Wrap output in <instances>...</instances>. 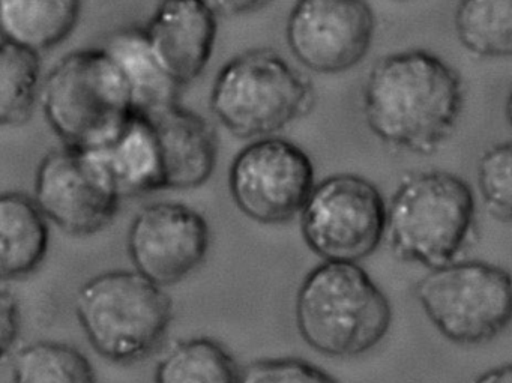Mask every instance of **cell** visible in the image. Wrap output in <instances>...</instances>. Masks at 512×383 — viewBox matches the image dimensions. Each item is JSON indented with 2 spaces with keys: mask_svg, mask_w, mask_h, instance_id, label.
I'll list each match as a JSON object with an SVG mask.
<instances>
[{
  "mask_svg": "<svg viewBox=\"0 0 512 383\" xmlns=\"http://www.w3.org/2000/svg\"><path fill=\"white\" fill-rule=\"evenodd\" d=\"M0 340H2V356L7 358L16 346L20 334V310L16 296L4 287L0 301Z\"/></svg>",
  "mask_w": 512,
  "mask_h": 383,
  "instance_id": "25",
  "label": "cell"
},
{
  "mask_svg": "<svg viewBox=\"0 0 512 383\" xmlns=\"http://www.w3.org/2000/svg\"><path fill=\"white\" fill-rule=\"evenodd\" d=\"M365 122L386 145L413 154L436 151L463 112L464 91L457 71L425 50L383 56L365 80Z\"/></svg>",
  "mask_w": 512,
  "mask_h": 383,
  "instance_id": "1",
  "label": "cell"
},
{
  "mask_svg": "<svg viewBox=\"0 0 512 383\" xmlns=\"http://www.w3.org/2000/svg\"><path fill=\"white\" fill-rule=\"evenodd\" d=\"M476 178L487 211L512 223V140L497 143L481 155Z\"/></svg>",
  "mask_w": 512,
  "mask_h": 383,
  "instance_id": "23",
  "label": "cell"
},
{
  "mask_svg": "<svg viewBox=\"0 0 512 383\" xmlns=\"http://www.w3.org/2000/svg\"><path fill=\"white\" fill-rule=\"evenodd\" d=\"M41 61L34 50L2 40L0 49V124L17 127L31 118L41 95Z\"/></svg>",
  "mask_w": 512,
  "mask_h": 383,
  "instance_id": "22",
  "label": "cell"
},
{
  "mask_svg": "<svg viewBox=\"0 0 512 383\" xmlns=\"http://www.w3.org/2000/svg\"><path fill=\"white\" fill-rule=\"evenodd\" d=\"M241 370L220 341L194 337L173 344L155 367L154 383H238Z\"/></svg>",
  "mask_w": 512,
  "mask_h": 383,
  "instance_id": "19",
  "label": "cell"
},
{
  "mask_svg": "<svg viewBox=\"0 0 512 383\" xmlns=\"http://www.w3.org/2000/svg\"><path fill=\"white\" fill-rule=\"evenodd\" d=\"M473 383H512V362L484 371Z\"/></svg>",
  "mask_w": 512,
  "mask_h": 383,
  "instance_id": "27",
  "label": "cell"
},
{
  "mask_svg": "<svg viewBox=\"0 0 512 383\" xmlns=\"http://www.w3.org/2000/svg\"><path fill=\"white\" fill-rule=\"evenodd\" d=\"M211 230L196 209L179 202L145 206L131 221L127 250L134 271L160 287L181 283L208 256Z\"/></svg>",
  "mask_w": 512,
  "mask_h": 383,
  "instance_id": "12",
  "label": "cell"
},
{
  "mask_svg": "<svg viewBox=\"0 0 512 383\" xmlns=\"http://www.w3.org/2000/svg\"><path fill=\"white\" fill-rule=\"evenodd\" d=\"M218 16L238 17L256 13L271 0H206Z\"/></svg>",
  "mask_w": 512,
  "mask_h": 383,
  "instance_id": "26",
  "label": "cell"
},
{
  "mask_svg": "<svg viewBox=\"0 0 512 383\" xmlns=\"http://www.w3.org/2000/svg\"><path fill=\"white\" fill-rule=\"evenodd\" d=\"M316 185L304 149L281 137H263L236 154L229 190L242 214L260 224H284L301 215Z\"/></svg>",
  "mask_w": 512,
  "mask_h": 383,
  "instance_id": "9",
  "label": "cell"
},
{
  "mask_svg": "<svg viewBox=\"0 0 512 383\" xmlns=\"http://www.w3.org/2000/svg\"><path fill=\"white\" fill-rule=\"evenodd\" d=\"M238 383H340L319 365L301 358H265L241 370Z\"/></svg>",
  "mask_w": 512,
  "mask_h": 383,
  "instance_id": "24",
  "label": "cell"
},
{
  "mask_svg": "<svg viewBox=\"0 0 512 383\" xmlns=\"http://www.w3.org/2000/svg\"><path fill=\"white\" fill-rule=\"evenodd\" d=\"M80 326L98 355L134 364L155 352L173 320L164 287L137 271H107L82 284L74 298Z\"/></svg>",
  "mask_w": 512,
  "mask_h": 383,
  "instance_id": "4",
  "label": "cell"
},
{
  "mask_svg": "<svg viewBox=\"0 0 512 383\" xmlns=\"http://www.w3.org/2000/svg\"><path fill=\"white\" fill-rule=\"evenodd\" d=\"M415 296L434 328L455 344L487 343L512 322V275L482 260L428 269Z\"/></svg>",
  "mask_w": 512,
  "mask_h": 383,
  "instance_id": "7",
  "label": "cell"
},
{
  "mask_svg": "<svg viewBox=\"0 0 512 383\" xmlns=\"http://www.w3.org/2000/svg\"><path fill=\"white\" fill-rule=\"evenodd\" d=\"M376 17L365 0H296L286 38L296 59L317 74H340L370 52Z\"/></svg>",
  "mask_w": 512,
  "mask_h": 383,
  "instance_id": "11",
  "label": "cell"
},
{
  "mask_svg": "<svg viewBox=\"0 0 512 383\" xmlns=\"http://www.w3.org/2000/svg\"><path fill=\"white\" fill-rule=\"evenodd\" d=\"M310 83L283 56L250 50L227 62L214 80L211 110L241 139H263L304 116L311 107Z\"/></svg>",
  "mask_w": 512,
  "mask_h": 383,
  "instance_id": "6",
  "label": "cell"
},
{
  "mask_svg": "<svg viewBox=\"0 0 512 383\" xmlns=\"http://www.w3.org/2000/svg\"><path fill=\"white\" fill-rule=\"evenodd\" d=\"M461 46L479 58H512V0H460L454 17Z\"/></svg>",
  "mask_w": 512,
  "mask_h": 383,
  "instance_id": "20",
  "label": "cell"
},
{
  "mask_svg": "<svg viewBox=\"0 0 512 383\" xmlns=\"http://www.w3.org/2000/svg\"><path fill=\"white\" fill-rule=\"evenodd\" d=\"M40 98L47 124L64 146L79 151L106 148L136 116L130 83L104 47L61 59Z\"/></svg>",
  "mask_w": 512,
  "mask_h": 383,
  "instance_id": "3",
  "label": "cell"
},
{
  "mask_svg": "<svg viewBox=\"0 0 512 383\" xmlns=\"http://www.w3.org/2000/svg\"><path fill=\"white\" fill-rule=\"evenodd\" d=\"M92 152L103 161L122 197L161 191L157 145L145 115L136 113L109 146Z\"/></svg>",
  "mask_w": 512,
  "mask_h": 383,
  "instance_id": "17",
  "label": "cell"
},
{
  "mask_svg": "<svg viewBox=\"0 0 512 383\" xmlns=\"http://www.w3.org/2000/svg\"><path fill=\"white\" fill-rule=\"evenodd\" d=\"M11 383H98L85 353L61 341H35L11 356Z\"/></svg>",
  "mask_w": 512,
  "mask_h": 383,
  "instance_id": "21",
  "label": "cell"
},
{
  "mask_svg": "<svg viewBox=\"0 0 512 383\" xmlns=\"http://www.w3.org/2000/svg\"><path fill=\"white\" fill-rule=\"evenodd\" d=\"M80 0H0L4 38L41 52L70 37L79 22Z\"/></svg>",
  "mask_w": 512,
  "mask_h": 383,
  "instance_id": "18",
  "label": "cell"
},
{
  "mask_svg": "<svg viewBox=\"0 0 512 383\" xmlns=\"http://www.w3.org/2000/svg\"><path fill=\"white\" fill-rule=\"evenodd\" d=\"M122 196L94 152L64 146L49 152L35 172L34 200L62 232L89 236L115 220Z\"/></svg>",
  "mask_w": 512,
  "mask_h": 383,
  "instance_id": "10",
  "label": "cell"
},
{
  "mask_svg": "<svg viewBox=\"0 0 512 383\" xmlns=\"http://www.w3.org/2000/svg\"><path fill=\"white\" fill-rule=\"evenodd\" d=\"M104 49L115 59L133 92L136 113H152L178 103L181 86L155 58L145 28H127L107 38Z\"/></svg>",
  "mask_w": 512,
  "mask_h": 383,
  "instance_id": "16",
  "label": "cell"
},
{
  "mask_svg": "<svg viewBox=\"0 0 512 383\" xmlns=\"http://www.w3.org/2000/svg\"><path fill=\"white\" fill-rule=\"evenodd\" d=\"M299 224L305 244L320 259L359 263L386 238L388 205L370 179L337 173L314 185Z\"/></svg>",
  "mask_w": 512,
  "mask_h": 383,
  "instance_id": "8",
  "label": "cell"
},
{
  "mask_svg": "<svg viewBox=\"0 0 512 383\" xmlns=\"http://www.w3.org/2000/svg\"><path fill=\"white\" fill-rule=\"evenodd\" d=\"M295 316L311 349L329 358H355L382 343L392 307L359 263L323 260L302 280Z\"/></svg>",
  "mask_w": 512,
  "mask_h": 383,
  "instance_id": "2",
  "label": "cell"
},
{
  "mask_svg": "<svg viewBox=\"0 0 512 383\" xmlns=\"http://www.w3.org/2000/svg\"><path fill=\"white\" fill-rule=\"evenodd\" d=\"M34 197L8 191L0 197V274L20 280L34 274L46 259L50 230Z\"/></svg>",
  "mask_w": 512,
  "mask_h": 383,
  "instance_id": "15",
  "label": "cell"
},
{
  "mask_svg": "<svg viewBox=\"0 0 512 383\" xmlns=\"http://www.w3.org/2000/svg\"><path fill=\"white\" fill-rule=\"evenodd\" d=\"M143 115L154 131L161 191L194 190L206 184L218 155L217 137L208 121L178 103Z\"/></svg>",
  "mask_w": 512,
  "mask_h": 383,
  "instance_id": "14",
  "label": "cell"
},
{
  "mask_svg": "<svg viewBox=\"0 0 512 383\" xmlns=\"http://www.w3.org/2000/svg\"><path fill=\"white\" fill-rule=\"evenodd\" d=\"M472 188L445 170L413 173L388 203L386 239L404 262L428 269L454 262L475 226Z\"/></svg>",
  "mask_w": 512,
  "mask_h": 383,
  "instance_id": "5",
  "label": "cell"
},
{
  "mask_svg": "<svg viewBox=\"0 0 512 383\" xmlns=\"http://www.w3.org/2000/svg\"><path fill=\"white\" fill-rule=\"evenodd\" d=\"M217 16L206 0H161L145 26L155 58L181 88L208 67L217 41Z\"/></svg>",
  "mask_w": 512,
  "mask_h": 383,
  "instance_id": "13",
  "label": "cell"
},
{
  "mask_svg": "<svg viewBox=\"0 0 512 383\" xmlns=\"http://www.w3.org/2000/svg\"><path fill=\"white\" fill-rule=\"evenodd\" d=\"M506 119H508L509 125L512 127V83L508 89V95H506L505 104Z\"/></svg>",
  "mask_w": 512,
  "mask_h": 383,
  "instance_id": "28",
  "label": "cell"
}]
</instances>
